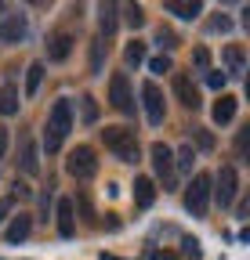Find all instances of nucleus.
Listing matches in <instances>:
<instances>
[{
  "mask_svg": "<svg viewBox=\"0 0 250 260\" xmlns=\"http://www.w3.org/2000/svg\"><path fill=\"white\" fill-rule=\"evenodd\" d=\"M69 130H73V102H69V98H62V102H54V105H51V112H47V126H44V148L54 155L62 145H66Z\"/></svg>",
  "mask_w": 250,
  "mask_h": 260,
  "instance_id": "nucleus-1",
  "label": "nucleus"
},
{
  "mask_svg": "<svg viewBox=\"0 0 250 260\" xmlns=\"http://www.w3.org/2000/svg\"><path fill=\"white\" fill-rule=\"evenodd\" d=\"M102 141H105V148L120 159V162H138L142 159V152H138V134L131 126H105L102 130Z\"/></svg>",
  "mask_w": 250,
  "mask_h": 260,
  "instance_id": "nucleus-2",
  "label": "nucleus"
},
{
  "mask_svg": "<svg viewBox=\"0 0 250 260\" xmlns=\"http://www.w3.org/2000/svg\"><path fill=\"white\" fill-rule=\"evenodd\" d=\"M210 191H214V177L210 174H196L189 181V191H185V210L192 217H207L210 210Z\"/></svg>",
  "mask_w": 250,
  "mask_h": 260,
  "instance_id": "nucleus-3",
  "label": "nucleus"
},
{
  "mask_svg": "<svg viewBox=\"0 0 250 260\" xmlns=\"http://www.w3.org/2000/svg\"><path fill=\"white\" fill-rule=\"evenodd\" d=\"M66 174L76 177V181H91L98 174V159H95V148L91 145H76L66 159Z\"/></svg>",
  "mask_w": 250,
  "mask_h": 260,
  "instance_id": "nucleus-4",
  "label": "nucleus"
},
{
  "mask_svg": "<svg viewBox=\"0 0 250 260\" xmlns=\"http://www.w3.org/2000/svg\"><path fill=\"white\" fill-rule=\"evenodd\" d=\"M142 98H145V119H149V126H163V119H167L163 90L156 87L152 80H145V83H142Z\"/></svg>",
  "mask_w": 250,
  "mask_h": 260,
  "instance_id": "nucleus-5",
  "label": "nucleus"
},
{
  "mask_svg": "<svg viewBox=\"0 0 250 260\" xmlns=\"http://www.w3.org/2000/svg\"><path fill=\"white\" fill-rule=\"evenodd\" d=\"M149 155H152V170H156V177L167 181L163 191H174V152H171L163 141H152Z\"/></svg>",
  "mask_w": 250,
  "mask_h": 260,
  "instance_id": "nucleus-6",
  "label": "nucleus"
},
{
  "mask_svg": "<svg viewBox=\"0 0 250 260\" xmlns=\"http://www.w3.org/2000/svg\"><path fill=\"white\" fill-rule=\"evenodd\" d=\"M214 184H217V188H214L210 195L221 203V210H229V206L236 203V195H239V174H236V167H221V174L214 177Z\"/></svg>",
  "mask_w": 250,
  "mask_h": 260,
  "instance_id": "nucleus-7",
  "label": "nucleus"
},
{
  "mask_svg": "<svg viewBox=\"0 0 250 260\" xmlns=\"http://www.w3.org/2000/svg\"><path fill=\"white\" fill-rule=\"evenodd\" d=\"M109 105L116 109V112H134V98H131V83H127V76L123 73H116L113 80H109Z\"/></svg>",
  "mask_w": 250,
  "mask_h": 260,
  "instance_id": "nucleus-8",
  "label": "nucleus"
},
{
  "mask_svg": "<svg viewBox=\"0 0 250 260\" xmlns=\"http://www.w3.org/2000/svg\"><path fill=\"white\" fill-rule=\"evenodd\" d=\"M174 94H178V102L185 105V109H200L203 102H200V90H196V83H192V76L189 73H174Z\"/></svg>",
  "mask_w": 250,
  "mask_h": 260,
  "instance_id": "nucleus-9",
  "label": "nucleus"
},
{
  "mask_svg": "<svg viewBox=\"0 0 250 260\" xmlns=\"http://www.w3.org/2000/svg\"><path fill=\"white\" fill-rule=\"evenodd\" d=\"M29 32V18L25 15H8L0 22V44H22Z\"/></svg>",
  "mask_w": 250,
  "mask_h": 260,
  "instance_id": "nucleus-10",
  "label": "nucleus"
},
{
  "mask_svg": "<svg viewBox=\"0 0 250 260\" xmlns=\"http://www.w3.org/2000/svg\"><path fill=\"white\" fill-rule=\"evenodd\" d=\"M54 224H58V235L62 239H73L76 235V206H73V199H58Z\"/></svg>",
  "mask_w": 250,
  "mask_h": 260,
  "instance_id": "nucleus-11",
  "label": "nucleus"
},
{
  "mask_svg": "<svg viewBox=\"0 0 250 260\" xmlns=\"http://www.w3.org/2000/svg\"><path fill=\"white\" fill-rule=\"evenodd\" d=\"M18 145H22V152H18V167H22V174H25V177H37V174H40V155H37L33 138L22 134V138H18Z\"/></svg>",
  "mask_w": 250,
  "mask_h": 260,
  "instance_id": "nucleus-12",
  "label": "nucleus"
},
{
  "mask_svg": "<svg viewBox=\"0 0 250 260\" xmlns=\"http://www.w3.org/2000/svg\"><path fill=\"white\" fill-rule=\"evenodd\" d=\"M47 44H51V47H47V58H51V61H66V58L73 54V32H69V29H54Z\"/></svg>",
  "mask_w": 250,
  "mask_h": 260,
  "instance_id": "nucleus-13",
  "label": "nucleus"
},
{
  "mask_svg": "<svg viewBox=\"0 0 250 260\" xmlns=\"http://www.w3.org/2000/svg\"><path fill=\"white\" fill-rule=\"evenodd\" d=\"M221 61H225V76H243V69H246V51H243V44H229V47L221 51Z\"/></svg>",
  "mask_w": 250,
  "mask_h": 260,
  "instance_id": "nucleus-14",
  "label": "nucleus"
},
{
  "mask_svg": "<svg viewBox=\"0 0 250 260\" xmlns=\"http://www.w3.org/2000/svg\"><path fill=\"white\" fill-rule=\"evenodd\" d=\"M29 232H33V217H29V213H18V217H11L4 239H8V246H18V242L29 239Z\"/></svg>",
  "mask_w": 250,
  "mask_h": 260,
  "instance_id": "nucleus-15",
  "label": "nucleus"
},
{
  "mask_svg": "<svg viewBox=\"0 0 250 260\" xmlns=\"http://www.w3.org/2000/svg\"><path fill=\"white\" fill-rule=\"evenodd\" d=\"M236 109H239V98H232V94H221V98L214 102V109H210V119H214L217 126H225V123H232Z\"/></svg>",
  "mask_w": 250,
  "mask_h": 260,
  "instance_id": "nucleus-16",
  "label": "nucleus"
},
{
  "mask_svg": "<svg viewBox=\"0 0 250 260\" xmlns=\"http://www.w3.org/2000/svg\"><path fill=\"white\" fill-rule=\"evenodd\" d=\"M18 87H15V76L4 80V87H0V116H15L18 112Z\"/></svg>",
  "mask_w": 250,
  "mask_h": 260,
  "instance_id": "nucleus-17",
  "label": "nucleus"
},
{
  "mask_svg": "<svg viewBox=\"0 0 250 260\" xmlns=\"http://www.w3.org/2000/svg\"><path fill=\"white\" fill-rule=\"evenodd\" d=\"M116 4H102V15H98V40L109 47V40H113V32H116Z\"/></svg>",
  "mask_w": 250,
  "mask_h": 260,
  "instance_id": "nucleus-18",
  "label": "nucleus"
},
{
  "mask_svg": "<svg viewBox=\"0 0 250 260\" xmlns=\"http://www.w3.org/2000/svg\"><path fill=\"white\" fill-rule=\"evenodd\" d=\"M156 203V184L152 177H134V206L138 210H149Z\"/></svg>",
  "mask_w": 250,
  "mask_h": 260,
  "instance_id": "nucleus-19",
  "label": "nucleus"
},
{
  "mask_svg": "<svg viewBox=\"0 0 250 260\" xmlns=\"http://www.w3.org/2000/svg\"><path fill=\"white\" fill-rule=\"evenodd\" d=\"M40 83H44V61H29V69H25V98H37V90H40Z\"/></svg>",
  "mask_w": 250,
  "mask_h": 260,
  "instance_id": "nucleus-20",
  "label": "nucleus"
},
{
  "mask_svg": "<svg viewBox=\"0 0 250 260\" xmlns=\"http://www.w3.org/2000/svg\"><path fill=\"white\" fill-rule=\"evenodd\" d=\"M163 8H167L171 15L185 18V22H192V18H200V15H203V4H196V0H192V4H178V0H167Z\"/></svg>",
  "mask_w": 250,
  "mask_h": 260,
  "instance_id": "nucleus-21",
  "label": "nucleus"
},
{
  "mask_svg": "<svg viewBox=\"0 0 250 260\" xmlns=\"http://www.w3.org/2000/svg\"><path fill=\"white\" fill-rule=\"evenodd\" d=\"M80 119H84L87 126H95V123H98V102H95L91 94L80 98Z\"/></svg>",
  "mask_w": 250,
  "mask_h": 260,
  "instance_id": "nucleus-22",
  "label": "nucleus"
},
{
  "mask_svg": "<svg viewBox=\"0 0 250 260\" xmlns=\"http://www.w3.org/2000/svg\"><path fill=\"white\" fill-rule=\"evenodd\" d=\"M152 40H156V47H160V51H163L167 58H171V51L178 47V37H174V32H171V29H163V25H160V29H156V37H152Z\"/></svg>",
  "mask_w": 250,
  "mask_h": 260,
  "instance_id": "nucleus-23",
  "label": "nucleus"
},
{
  "mask_svg": "<svg viewBox=\"0 0 250 260\" xmlns=\"http://www.w3.org/2000/svg\"><path fill=\"white\" fill-rule=\"evenodd\" d=\"M105 51H109V47H105L98 37L91 40V76H98V73H102V58H105Z\"/></svg>",
  "mask_w": 250,
  "mask_h": 260,
  "instance_id": "nucleus-24",
  "label": "nucleus"
},
{
  "mask_svg": "<svg viewBox=\"0 0 250 260\" xmlns=\"http://www.w3.org/2000/svg\"><path fill=\"white\" fill-rule=\"evenodd\" d=\"M73 206H80V217L87 220V224H95V210H91V195H87V188H76V203Z\"/></svg>",
  "mask_w": 250,
  "mask_h": 260,
  "instance_id": "nucleus-25",
  "label": "nucleus"
},
{
  "mask_svg": "<svg viewBox=\"0 0 250 260\" xmlns=\"http://www.w3.org/2000/svg\"><path fill=\"white\" fill-rule=\"evenodd\" d=\"M123 22H127L131 29H142V25H145V11H142V4H127V8H123Z\"/></svg>",
  "mask_w": 250,
  "mask_h": 260,
  "instance_id": "nucleus-26",
  "label": "nucleus"
},
{
  "mask_svg": "<svg viewBox=\"0 0 250 260\" xmlns=\"http://www.w3.org/2000/svg\"><path fill=\"white\" fill-rule=\"evenodd\" d=\"M123 61H127V65H142L145 61V44L142 40H131L127 51H123Z\"/></svg>",
  "mask_w": 250,
  "mask_h": 260,
  "instance_id": "nucleus-27",
  "label": "nucleus"
},
{
  "mask_svg": "<svg viewBox=\"0 0 250 260\" xmlns=\"http://www.w3.org/2000/svg\"><path fill=\"white\" fill-rule=\"evenodd\" d=\"M192 159H196V152H192V145H185V148L178 152V159H174V167H178L181 174H192Z\"/></svg>",
  "mask_w": 250,
  "mask_h": 260,
  "instance_id": "nucleus-28",
  "label": "nucleus"
},
{
  "mask_svg": "<svg viewBox=\"0 0 250 260\" xmlns=\"http://www.w3.org/2000/svg\"><path fill=\"white\" fill-rule=\"evenodd\" d=\"M149 73H156V76H163V73H171V58H167V54H156V58L149 61Z\"/></svg>",
  "mask_w": 250,
  "mask_h": 260,
  "instance_id": "nucleus-29",
  "label": "nucleus"
},
{
  "mask_svg": "<svg viewBox=\"0 0 250 260\" xmlns=\"http://www.w3.org/2000/svg\"><path fill=\"white\" fill-rule=\"evenodd\" d=\"M192 65H196L200 73H207V69H210V51H207V47H196V51H192Z\"/></svg>",
  "mask_w": 250,
  "mask_h": 260,
  "instance_id": "nucleus-30",
  "label": "nucleus"
},
{
  "mask_svg": "<svg viewBox=\"0 0 250 260\" xmlns=\"http://www.w3.org/2000/svg\"><path fill=\"white\" fill-rule=\"evenodd\" d=\"M225 83H229V76H225V73L207 69V87H210V90H225Z\"/></svg>",
  "mask_w": 250,
  "mask_h": 260,
  "instance_id": "nucleus-31",
  "label": "nucleus"
},
{
  "mask_svg": "<svg viewBox=\"0 0 250 260\" xmlns=\"http://www.w3.org/2000/svg\"><path fill=\"white\" fill-rule=\"evenodd\" d=\"M181 253L189 256V260H200V256H203V249H200L196 239H181Z\"/></svg>",
  "mask_w": 250,
  "mask_h": 260,
  "instance_id": "nucleus-32",
  "label": "nucleus"
},
{
  "mask_svg": "<svg viewBox=\"0 0 250 260\" xmlns=\"http://www.w3.org/2000/svg\"><path fill=\"white\" fill-rule=\"evenodd\" d=\"M51 203H54V191H51V184H47V191L40 195V213H44L40 220H47V217H51Z\"/></svg>",
  "mask_w": 250,
  "mask_h": 260,
  "instance_id": "nucleus-33",
  "label": "nucleus"
},
{
  "mask_svg": "<svg viewBox=\"0 0 250 260\" xmlns=\"http://www.w3.org/2000/svg\"><path fill=\"white\" fill-rule=\"evenodd\" d=\"M196 145H200L203 152H210V148H214V134H210V130H196Z\"/></svg>",
  "mask_w": 250,
  "mask_h": 260,
  "instance_id": "nucleus-34",
  "label": "nucleus"
},
{
  "mask_svg": "<svg viewBox=\"0 0 250 260\" xmlns=\"http://www.w3.org/2000/svg\"><path fill=\"white\" fill-rule=\"evenodd\" d=\"M11 206H15V199H11V195H4V199H0V228H4V220L11 217Z\"/></svg>",
  "mask_w": 250,
  "mask_h": 260,
  "instance_id": "nucleus-35",
  "label": "nucleus"
},
{
  "mask_svg": "<svg viewBox=\"0 0 250 260\" xmlns=\"http://www.w3.org/2000/svg\"><path fill=\"white\" fill-rule=\"evenodd\" d=\"M210 29H214V32H229V29H232V18H225V15H221V18H214Z\"/></svg>",
  "mask_w": 250,
  "mask_h": 260,
  "instance_id": "nucleus-36",
  "label": "nucleus"
},
{
  "mask_svg": "<svg viewBox=\"0 0 250 260\" xmlns=\"http://www.w3.org/2000/svg\"><path fill=\"white\" fill-rule=\"evenodd\" d=\"M8 141H11L8 126H0V162H4V155H8Z\"/></svg>",
  "mask_w": 250,
  "mask_h": 260,
  "instance_id": "nucleus-37",
  "label": "nucleus"
},
{
  "mask_svg": "<svg viewBox=\"0 0 250 260\" xmlns=\"http://www.w3.org/2000/svg\"><path fill=\"white\" fill-rule=\"evenodd\" d=\"M15 195H18V199H25V195H29V184L18 181V177H15ZM15 195H11V199H15Z\"/></svg>",
  "mask_w": 250,
  "mask_h": 260,
  "instance_id": "nucleus-38",
  "label": "nucleus"
},
{
  "mask_svg": "<svg viewBox=\"0 0 250 260\" xmlns=\"http://www.w3.org/2000/svg\"><path fill=\"white\" fill-rule=\"evenodd\" d=\"M98 260H123V256H113V253H102Z\"/></svg>",
  "mask_w": 250,
  "mask_h": 260,
  "instance_id": "nucleus-39",
  "label": "nucleus"
}]
</instances>
